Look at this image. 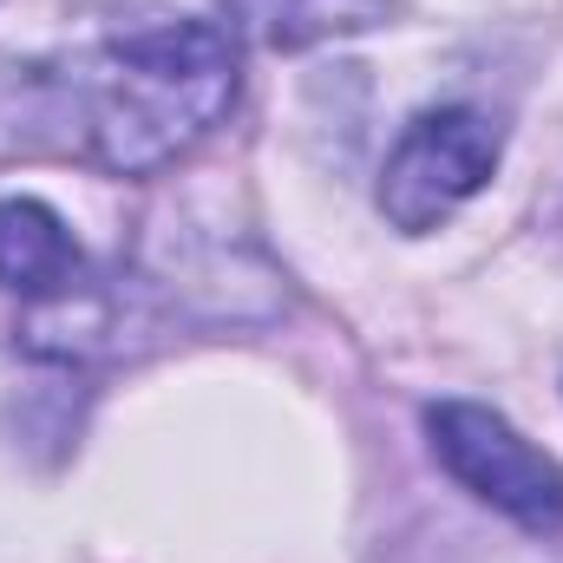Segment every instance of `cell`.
I'll list each match as a JSON object with an SVG mask.
<instances>
[{
    "label": "cell",
    "mask_w": 563,
    "mask_h": 563,
    "mask_svg": "<svg viewBox=\"0 0 563 563\" xmlns=\"http://www.w3.org/2000/svg\"><path fill=\"white\" fill-rule=\"evenodd\" d=\"M243 86L230 20H157L20 73V144L106 177H151L223 125Z\"/></svg>",
    "instance_id": "obj_1"
},
{
    "label": "cell",
    "mask_w": 563,
    "mask_h": 563,
    "mask_svg": "<svg viewBox=\"0 0 563 563\" xmlns=\"http://www.w3.org/2000/svg\"><path fill=\"white\" fill-rule=\"evenodd\" d=\"M432 459L492 511H505L525 531H558L563 525V465L538 452L518 426L478 400H432L426 407Z\"/></svg>",
    "instance_id": "obj_2"
},
{
    "label": "cell",
    "mask_w": 563,
    "mask_h": 563,
    "mask_svg": "<svg viewBox=\"0 0 563 563\" xmlns=\"http://www.w3.org/2000/svg\"><path fill=\"white\" fill-rule=\"evenodd\" d=\"M498 125L472 106H439L420 112L400 144L387 151V170H380V217L407 236H420L432 223H445L459 203H472L485 190V177L498 170Z\"/></svg>",
    "instance_id": "obj_3"
},
{
    "label": "cell",
    "mask_w": 563,
    "mask_h": 563,
    "mask_svg": "<svg viewBox=\"0 0 563 563\" xmlns=\"http://www.w3.org/2000/svg\"><path fill=\"white\" fill-rule=\"evenodd\" d=\"M86 269L73 230L40 203V197H7L0 203V288L26 295V301H53L66 295Z\"/></svg>",
    "instance_id": "obj_4"
},
{
    "label": "cell",
    "mask_w": 563,
    "mask_h": 563,
    "mask_svg": "<svg viewBox=\"0 0 563 563\" xmlns=\"http://www.w3.org/2000/svg\"><path fill=\"white\" fill-rule=\"evenodd\" d=\"M236 13L256 26V40H269L282 53H301V46L380 26L394 13V0H236Z\"/></svg>",
    "instance_id": "obj_5"
}]
</instances>
